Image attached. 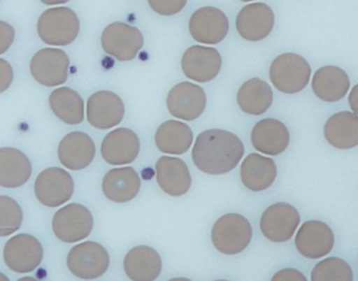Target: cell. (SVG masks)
<instances>
[{
  "label": "cell",
  "mask_w": 358,
  "mask_h": 281,
  "mask_svg": "<svg viewBox=\"0 0 358 281\" xmlns=\"http://www.w3.org/2000/svg\"><path fill=\"white\" fill-rule=\"evenodd\" d=\"M245 153L241 138L223 129L201 132L192 148V161L204 173L221 175L236 167Z\"/></svg>",
  "instance_id": "cell-1"
},
{
  "label": "cell",
  "mask_w": 358,
  "mask_h": 281,
  "mask_svg": "<svg viewBox=\"0 0 358 281\" xmlns=\"http://www.w3.org/2000/svg\"><path fill=\"white\" fill-rule=\"evenodd\" d=\"M39 37L50 45L66 46L77 39L80 22L74 10L66 6L49 8L39 17Z\"/></svg>",
  "instance_id": "cell-2"
},
{
  "label": "cell",
  "mask_w": 358,
  "mask_h": 281,
  "mask_svg": "<svg viewBox=\"0 0 358 281\" xmlns=\"http://www.w3.org/2000/svg\"><path fill=\"white\" fill-rule=\"evenodd\" d=\"M252 238V226L245 216L225 214L213 224L211 240L217 251L225 255H236L247 249Z\"/></svg>",
  "instance_id": "cell-3"
},
{
  "label": "cell",
  "mask_w": 358,
  "mask_h": 281,
  "mask_svg": "<svg viewBox=\"0 0 358 281\" xmlns=\"http://www.w3.org/2000/svg\"><path fill=\"white\" fill-rule=\"evenodd\" d=\"M311 77L309 62L293 52L280 55L272 61L269 78L276 89L293 94L305 89Z\"/></svg>",
  "instance_id": "cell-4"
},
{
  "label": "cell",
  "mask_w": 358,
  "mask_h": 281,
  "mask_svg": "<svg viewBox=\"0 0 358 281\" xmlns=\"http://www.w3.org/2000/svg\"><path fill=\"white\" fill-rule=\"evenodd\" d=\"M110 264V254L103 245L95 241L75 245L66 259L71 273L83 280H94L103 276Z\"/></svg>",
  "instance_id": "cell-5"
},
{
  "label": "cell",
  "mask_w": 358,
  "mask_h": 281,
  "mask_svg": "<svg viewBox=\"0 0 358 281\" xmlns=\"http://www.w3.org/2000/svg\"><path fill=\"white\" fill-rule=\"evenodd\" d=\"M54 234L64 243H77L90 236L94 217L89 208L80 203H69L56 212L53 217Z\"/></svg>",
  "instance_id": "cell-6"
},
{
  "label": "cell",
  "mask_w": 358,
  "mask_h": 281,
  "mask_svg": "<svg viewBox=\"0 0 358 281\" xmlns=\"http://www.w3.org/2000/svg\"><path fill=\"white\" fill-rule=\"evenodd\" d=\"M43 247L33 235H15L7 241L3 247V259L10 270L26 274L36 270L43 262Z\"/></svg>",
  "instance_id": "cell-7"
},
{
  "label": "cell",
  "mask_w": 358,
  "mask_h": 281,
  "mask_svg": "<svg viewBox=\"0 0 358 281\" xmlns=\"http://www.w3.org/2000/svg\"><path fill=\"white\" fill-rule=\"evenodd\" d=\"M72 175L62 168L43 170L35 180L34 191L37 199L45 207L56 208L70 201L74 193Z\"/></svg>",
  "instance_id": "cell-8"
},
{
  "label": "cell",
  "mask_w": 358,
  "mask_h": 281,
  "mask_svg": "<svg viewBox=\"0 0 358 281\" xmlns=\"http://www.w3.org/2000/svg\"><path fill=\"white\" fill-rule=\"evenodd\" d=\"M143 44V35L139 29L124 22L108 25L101 35L104 52L119 61L134 60Z\"/></svg>",
  "instance_id": "cell-9"
},
{
  "label": "cell",
  "mask_w": 358,
  "mask_h": 281,
  "mask_svg": "<svg viewBox=\"0 0 358 281\" xmlns=\"http://www.w3.org/2000/svg\"><path fill=\"white\" fill-rule=\"evenodd\" d=\"M70 58L60 48H43L33 56L30 71L35 81L48 87L66 83L69 77Z\"/></svg>",
  "instance_id": "cell-10"
},
{
  "label": "cell",
  "mask_w": 358,
  "mask_h": 281,
  "mask_svg": "<svg viewBox=\"0 0 358 281\" xmlns=\"http://www.w3.org/2000/svg\"><path fill=\"white\" fill-rule=\"evenodd\" d=\"M301 222L296 208L288 203H276L264 211L259 228L266 238L273 243L290 240Z\"/></svg>",
  "instance_id": "cell-11"
},
{
  "label": "cell",
  "mask_w": 358,
  "mask_h": 281,
  "mask_svg": "<svg viewBox=\"0 0 358 281\" xmlns=\"http://www.w3.org/2000/svg\"><path fill=\"white\" fill-rule=\"evenodd\" d=\"M166 104L173 117L184 121H194L206 108V94L198 84L182 82L169 90Z\"/></svg>",
  "instance_id": "cell-12"
},
{
  "label": "cell",
  "mask_w": 358,
  "mask_h": 281,
  "mask_svg": "<svg viewBox=\"0 0 358 281\" xmlns=\"http://www.w3.org/2000/svg\"><path fill=\"white\" fill-rule=\"evenodd\" d=\"M229 31V21L223 10L215 6H204L192 14L189 31L196 41L217 44L223 41Z\"/></svg>",
  "instance_id": "cell-13"
},
{
  "label": "cell",
  "mask_w": 358,
  "mask_h": 281,
  "mask_svg": "<svg viewBox=\"0 0 358 281\" xmlns=\"http://www.w3.org/2000/svg\"><path fill=\"white\" fill-rule=\"evenodd\" d=\"M125 106L122 99L110 90H100L87 100V121L98 129H110L121 123Z\"/></svg>",
  "instance_id": "cell-14"
},
{
  "label": "cell",
  "mask_w": 358,
  "mask_h": 281,
  "mask_svg": "<svg viewBox=\"0 0 358 281\" xmlns=\"http://www.w3.org/2000/svg\"><path fill=\"white\" fill-rule=\"evenodd\" d=\"M332 229L320 220H309L301 224L295 236V247L306 258L317 259L324 257L334 247Z\"/></svg>",
  "instance_id": "cell-15"
},
{
  "label": "cell",
  "mask_w": 358,
  "mask_h": 281,
  "mask_svg": "<svg viewBox=\"0 0 358 281\" xmlns=\"http://www.w3.org/2000/svg\"><path fill=\"white\" fill-rule=\"evenodd\" d=\"M182 71L192 81H211L219 75L222 57L215 48L194 45L187 48L182 56Z\"/></svg>",
  "instance_id": "cell-16"
},
{
  "label": "cell",
  "mask_w": 358,
  "mask_h": 281,
  "mask_svg": "<svg viewBox=\"0 0 358 281\" xmlns=\"http://www.w3.org/2000/svg\"><path fill=\"white\" fill-rule=\"evenodd\" d=\"M275 17L273 10L264 2L245 6L236 17V29L241 37L248 41H261L273 29Z\"/></svg>",
  "instance_id": "cell-17"
},
{
  "label": "cell",
  "mask_w": 358,
  "mask_h": 281,
  "mask_svg": "<svg viewBox=\"0 0 358 281\" xmlns=\"http://www.w3.org/2000/svg\"><path fill=\"white\" fill-rule=\"evenodd\" d=\"M140 140L137 134L129 128L113 130L104 138L101 144V154L110 165H127L133 163L139 155Z\"/></svg>",
  "instance_id": "cell-18"
},
{
  "label": "cell",
  "mask_w": 358,
  "mask_h": 281,
  "mask_svg": "<svg viewBox=\"0 0 358 281\" xmlns=\"http://www.w3.org/2000/svg\"><path fill=\"white\" fill-rule=\"evenodd\" d=\"M96 146L89 134L81 131L66 134L58 147L60 163L70 170L89 167L95 159Z\"/></svg>",
  "instance_id": "cell-19"
},
{
  "label": "cell",
  "mask_w": 358,
  "mask_h": 281,
  "mask_svg": "<svg viewBox=\"0 0 358 281\" xmlns=\"http://www.w3.org/2000/svg\"><path fill=\"white\" fill-rule=\"evenodd\" d=\"M253 147L264 154H280L290 143V134L282 122L275 119H264L257 122L251 132Z\"/></svg>",
  "instance_id": "cell-20"
},
{
  "label": "cell",
  "mask_w": 358,
  "mask_h": 281,
  "mask_svg": "<svg viewBox=\"0 0 358 281\" xmlns=\"http://www.w3.org/2000/svg\"><path fill=\"white\" fill-rule=\"evenodd\" d=\"M157 182L171 196H182L190 190L192 175L183 159L162 157L156 164Z\"/></svg>",
  "instance_id": "cell-21"
},
{
  "label": "cell",
  "mask_w": 358,
  "mask_h": 281,
  "mask_svg": "<svg viewBox=\"0 0 358 281\" xmlns=\"http://www.w3.org/2000/svg\"><path fill=\"white\" fill-rule=\"evenodd\" d=\"M125 274L131 281H155L162 272L160 254L148 245H138L125 255Z\"/></svg>",
  "instance_id": "cell-22"
},
{
  "label": "cell",
  "mask_w": 358,
  "mask_h": 281,
  "mask_svg": "<svg viewBox=\"0 0 358 281\" xmlns=\"http://www.w3.org/2000/svg\"><path fill=\"white\" fill-rule=\"evenodd\" d=\"M141 188L139 174L134 168L122 167L110 170L102 180V191L110 201L127 203L135 199Z\"/></svg>",
  "instance_id": "cell-23"
},
{
  "label": "cell",
  "mask_w": 358,
  "mask_h": 281,
  "mask_svg": "<svg viewBox=\"0 0 358 281\" xmlns=\"http://www.w3.org/2000/svg\"><path fill=\"white\" fill-rule=\"evenodd\" d=\"M32 164L20 149L0 148V186L14 189L24 186L32 175Z\"/></svg>",
  "instance_id": "cell-24"
},
{
  "label": "cell",
  "mask_w": 358,
  "mask_h": 281,
  "mask_svg": "<svg viewBox=\"0 0 358 281\" xmlns=\"http://www.w3.org/2000/svg\"><path fill=\"white\" fill-rule=\"evenodd\" d=\"M278 175V168L273 159L257 153L245 157L241 166V180L253 192L267 190Z\"/></svg>",
  "instance_id": "cell-25"
},
{
  "label": "cell",
  "mask_w": 358,
  "mask_h": 281,
  "mask_svg": "<svg viewBox=\"0 0 358 281\" xmlns=\"http://www.w3.org/2000/svg\"><path fill=\"white\" fill-rule=\"evenodd\" d=\"M349 75L338 66L320 67L312 79V89L320 100L336 102L341 100L350 89Z\"/></svg>",
  "instance_id": "cell-26"
},
{
  "label": "cell",
  "mask_w": 358,
  "mask_h": 281,
  "mask_svg": "<svg viewBox=\"0 0 358 281\" xmlns=\"http://www.w3.org/2000/svg\"><path fill=\"white\" fill-rule=\"evenodd\" d=\"M324 138L335 148L351 149L358 145L357 115L341 111L329 117L324 124Z\"/></svg>",
  "instance_id": "cell-27"
},
{
  "label": "cell",
  "mask_w": 358,
  "mask_h": 281,
  "mask_svg": "<svg viewBox=\"0 0 358 281\" xmlns=\"http://www.w3.org/2000/svg\"><path fill=\"white\" fill-rule=\"evenodd\" d=\"M157 148L167 154H183L192 147L194 132L187 124L180 121L164 122L155 136Z\"/></svg>",
  "instance_id": "cell-28"
},
{
  "label": "cell",
  "mask_w": 358,
  "mask_h": 281,
  "mask_svg": "<svg viewBox=\"0 0 358 281\" xmlns=\"http://www.w3.org/2000/svg\"><path fill=\"white\" fill-rule=\"evenodd\" d=\"M236 100L238 106L244 113L261 115L271 106L273 92L267 82L259 78H253L241 86Z\"/></svg>",
  "instance_id": "cell-29"
},
{
  "label": "cell",
  "mask_w": 358,
  "mask_h": 281,
  "mask_svg": "<svg viewBox=\"0 0 358 281\" xmlns=\"http://www.w3.org/2000/svg\"><path fill=\"white\" fill-rule=\"evenodd\" d=\"M54 115L69 125H78L85 120V102L76 90L60 87L54 90L49 98Z\"/></svg>",
  "instance_id": "cell-30"
},
{
  "label": "cell",
  "mask_w": 358,
  "mask_h": 281,
  "mask_svg": "<svg viewBox=\"0 0 358 281\" xmlns=\"http://www.w3.org/2000/svg\"><path fill=\"white\" fill-rule=\"evenodd\" d=\"M351 266L338 257H329L314 266L311 281H353Z\"/></svg>",
  "instance_id": "cell-31"
},
{
  "label": "cell",
  "mask_w": 358,
  "mask_h": 281,
  "mask_svg": "<svg viewBox=\"0 0 358 281\" xmlns=\"http://www.w3.org/2000/svg\"><path fill=\"white\" fill-rule=\"evenodd\" d=\"M24 220V212L20 203L7 195H0V237L20 230Z\"/></svg>",
  "instance_id": "cell-32"
},
{
  "label": "cell",
  "mask_w": 358,
  "mask_h": 281,
  "mask_svg": "<svg viewBox=\"0 0 358 281\" xmlns=\"http://www.w3.org/2000/svg\"><path fill=\"white\" fill-rule=\"evenodd\" d=\"M150 8L160 15L164 16H171V15L178 14L185 8L187 1L185 0H171V1H159V0H150Z\"/></svg>",
  "instance_id": "cell-33"
},
{
  "label": "cell",
  "mask_w": 358,
  "mask_h": 281,
  "mask_svg": "<svg viewBox=\"0 0 358 281\" xmlns=\"http://www.w3.org/2000/svg\"><path fill=\"white\" fill-rule=\"evenodd\" d=\"M15 39V29L10 23L0 20V55L5 54Z\"/></svg>",
  "instance_id": "cell-34"
},
{
  "label": "cell",
  "mask_w": 358,
  "mask_h": 281,
  "mask_svg": "<svg viewBox=\"0 0 358 281\" xmlns=\"http://www.w3.org/2000/svg\"><path fill=\"white\" fill-rule=\"evenodd\" d=\"M13 78L12 65L5 59H0V94L9 89L13 82Z\"/></svg>",
  "instance_id": "cell-35"
},
{
  "label": "cell",
  "mask_w": 358,
  "mask_h": 281,
  "mask_svg": "<svg viewBox=\"0 0 358 281\" xmlns=\"http://www.w3.org/2000/svg\"><path fill=\"white\" fill-rule=\"evenodd\" d=\"M271 281H308L301 271L293 268H282L273 275Z\"/></svg>",
  "instance_id": "cell-36"
},
{
  "label": "cell",
  "mask_w": 358,
  "mask_h": 281,
  "mask_svg": "<svg viewBox=\"0 0 358 281\" xmlns=\"http://www.w3.org/2000/svg\"><path fill=\"white\" fill-rule=\"evenodd\" d=\"M356 90H357V86L353 88L352 90L351 94H350L349 102L351 104L352 109L354 110V113L356 115Z\"/></svg>",
  "instance_id": "cell-37"
},
{
  "label": "cell",
  "mask_w": 358,
  "mask_h": 281,
  "mask_svg": "<svg viewBox=\"0 0 358 281\" xmlns=\"http://www.w3.org/2000/svg\"><path fill=\"white\" fill-rule=\"evenodd\" d=\"M17 281H41L37 280V279L33 278V277H22V278H20V280Z\"/></svg>",
  "instance_id": "cell-38"
},
{
  "label": "cell",
  "mask_w": 358,
  "mask_h": 281,
  "mask_svg": "<svg viewBox=\"0 0 358 281\" xmlns=\"http://www.w3.org/2000/svg\"><path fill=\"white\" fill-rule=\"evenodd\" d=\"M169 281H192V280H190V279H188V278H184V277H177V278H173Z\"/></svg>",
  "instance_id": "cell-39"
},
{
  "label": "cell",
  "mask_w": 358,
  "mask_h": 281,
  "mask_svg": "<svg viewBox=\"0 0 358 281\" xmlns=\"http://www.w3.org/2000/svg\"><path fill=\"white\" fill-rule=\"evenodd\" d=\"M0 281H10V279L3 273H0Z\"/></svg>",
  "instance_id": "cell-40"
},
{
  "label": "cell",
  "mask_w": 358,
  "mask_h": 281,
  "mask_svg": "<svg viewBox=\"0 0 358 281\" xmlns=\"http://www.w3.org/2000/svg\"><path fill=\"white\" fill-rule=\"evenodd\" d=\"M215 281H229V280H223V279H221V280H215Z\"/></svg>",
  "instance_id": "cell-41"
}]
</instances>
